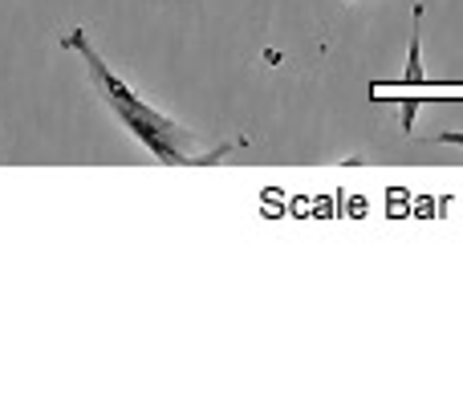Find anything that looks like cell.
<instances>
[{
  "mask_svg": "<svg viewBox=\"0 0 463 406\" xmlns=\"http://www.w3.org/2000/svg\"><path fill=\"white\" fill-rule=\"evenodd\" d=\"M435 143H448V146H463V130H443Z\"/></svg>",
  "mask_w": 463,
  "mask_h": 406,
  "instance_id": "obj_2",
  "label": "cell"
},
{
  "mask_svg": "<svg viewBox=\"0 0 463 406\" xmlns=\"http://www.w3.org/2000/svg\"><path fill=\"white\" fill-rule=\"evenodd\" d=\"M61 45L81 57V65H86V73H90V81H94L98 98L106 102V110H110L114 118L163 163V167H208V163H220L232 151V143L203 146L200 138H195V130L179 127L175 118H167V114L155 110L151 102H143V98L106 65V57L94 49V41L86 37V29H70L61 37Z\"/></svg>",
  "mask_w": 463,
  "mask_h": 406,
  "instance_id": "obj_1",
  "label": "cell"
}]
</instances>
